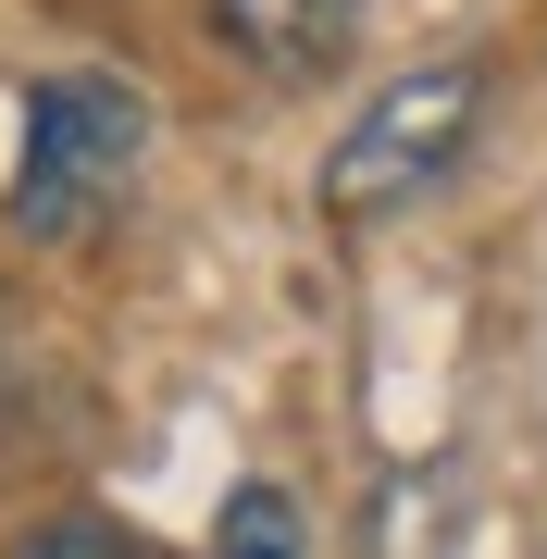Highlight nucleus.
I'll return each instance as SVG.
<instances>
[{
	"instance_id": "f257e3e1",
	"label": "nucleus",
	"mask_w": 547,
	"mask_h": 559,
	"mask_svg": "<svg viewBox=\"0 0 547 559\" xmlns=\"http://www.w3.org/2000/svg\"><path fill=\"white\" fill-rule=\"evenodd\" d=\"M473 112H486V62H424V75L373 87V112L324 150V224H373V212H399L411 187H436L448 162H461Z\"/></svg>"
},
{
	"instance_id": "f03ea898",
	"label": "nucleus",
	"mask_w": 547,
	"mask_h": 559,
	"mask_svg": "<svg viewBox=\"0 0 547 559\" xmlns=\"http://www.w3.org/2000/svg\"><path fill=\"white\" fill-rule=\"evenodd\" d=\"M150 150V112L124 100L112 75H50L38 100H25V175H13V212L38 224V237H87L124 175H138Z\"/></svg>"
},
{
	"instance_id": "7ed1b4c3",
	"label": "nucleus",
	"mask_w": 547,
	"mask_h": 559,
	"mask_svg": "<svg viewBox=\"0 0 547 559\" xmlns=\"http://www.w3.org/2000/svg\"><path fill=\"white\" fill-rule=\"evenodd\" d=\"M224 50L262 62V75H324L348 50V25H361V0H212Z\"/></svg>"
},
{
	"instance_id": "20e7f679",
	"label": "nucleus",
	"mask_w": 547,
	"mask_h": 559,
	"mask_svg": "<svg viewBox=\"0 0 547 559\" xmlns=\"http://www.w3.org/2000/svg\"><path fill=\"white\" fill-rule=\"evenodd\" d=\"M373 559H448V460H399V473H385Z\"/></svg>"
},
{
	"instance_id": "423d86ee",
	"label": "nucleus",
	"mask_w": 547,
	"mask_h": 559,
	"mask_svg": "<svg viewBox=\"0 0 547 559\" xmlns=\"http://www.w3.org/2000/svg\"><path fill=\"white\" fill-rule=\"evenodd\" d=\"M13 559H150V547L112 535V522H87V510H62V522H38V535H13Z\"/></svg>"
},
{
	"instance_id": "39448f33",
	"label": "nucleus",
	"mask_w": 547,
	"mask_h": 559,
	"mask_svg": "<svg viewBox=\"0 0 547 559\" xmlns=\"http://www.w3.org/2000/svg\"><path fill=\"white\" fill-rule=\"evenodd\" d=\"M212 559H311L299 498H286V485H237V498H224V522H212Z\"/></svg>"
}]
</instances>
